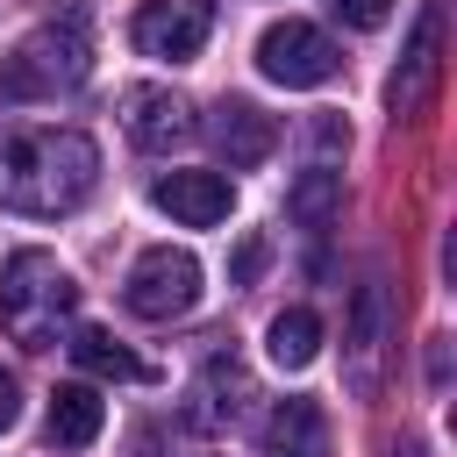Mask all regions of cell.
I'll return each mask as SVG.
<instances>
[{
    "label": "cell",
    "instance_id": "6da1fadb",
    "mask_svg": "<svg viewBox=\"0 0 457 457\" xmlns=\"http://www.w3.org/2000/svg\"><path fill=\"white\" fill-rule=\"evenodd\" d=\"M100 186V150L79 129H0V207L14 214H71Z\"/></svg>",
    "mask_w": 457,
    "mask_h": 457
},
{
    "label": "cell",
    "instance_id": "7a4b0ae2",
    "mask_svg": "<svg viewBox=\"0 0 457 457\" xmlns=\"http://www.w3.org/2000/svg\"><path fill=\"white\" fill-rule=\"evenodd\" d=\"M79 314V286L50 250H14L0 264V328L21 350H50Z\"/></svg>",
    "mask_w": 457,
    "mask_h": 457
},
{
    "label": "cell",
    "instance_id": "3957f363",
    "mask_svg": "<svg viewBox=\"0 0 457 457\" xmlns=\"http://www.w3.org/2000/svg\"><path fill=\"white\" fill-rule=\"evenodd\" d=\"M86 71H93V43H86L79 21H64V29H29V36L0 57V100H7V107H21V100H57V93L86 86Z\"/></svg>",
    "mask_w": 457,
    "mask_h": 457
},
{
    "label": "cell",
    "instance_id": "277c9868",
    "mask_svg": "<svg viewBox=\"0 0 457 457\" xmlns=\"http://www.w3.org/2000/svg\"><path fill=\"white\" fill-rule=\"evenodd\" d=\"M121 300H129V314H143V321L193 314V300H200V257H193V250H171V243L143 250V257L129 264V278H121Z\"/></svg>",
    "mask_w": 457,
    "mask_h": 457
},
{
    "label": "cell",
    "instance_id": "5b68a950",
    "mask_svg": "<svg viewBox=\"0 0 457 457\" xmlns=\"http://www.w3.org/2000/svg\"><path fill=\"white\" fill-rule=\"evenodd\" d=\"M336 64H343V50L328 43V29H314V21H271L264 36H257V71L271 79V86H328L336 79Z\"/></svg>",
    "mask_w": 457,
    "mask_h": 457
},
{
    "label": "cell",
    "instance_id": "8992f818",
    "mask_svg": "<svg viewBox=\"0 0 457 457\" xmlns=\"http://www.w3.org/2000/svg\"><path fill=\"white\" fill-rule=\"evenodd\" d=\"M436 86H443V0H421L414 36H407V50H400V71H393V86H386L393 121H421V114L436 107Z\"/></svg>",
    "mask_w": 457,
    "mask_h": 457
},
{
    "label": "cell",
    "instance_id": "52a82bcc",
    "mask_svg": "<svg viewBox=\"0 0 457 457\" xmlns=\"http://www.w3.org/2000/svg\"><path fill=\"white\" fill-rule=\"evenodd\" d=\"M207 29H214V0H143L136 21H129L136 50H143V57H164V64L200 57Z\"/></svg>",
    "mask_w": 457,
    "mask_h": 457
},
{
    "label": "cell",
    "instance_id": "ba28073f",
    "mask_svg": "<svg viewBox=\"0 0 457 457\" xmlns=\"http://www.w3.org/2000/svg\"><path fill=\"white\" fill-rule=\"evenodd\" d=\"M150 200L171 221H186V228H214V221H228L236 186H228V171H157L150 179Z\"/></svg>",
    "mask_w": 457,
    "mask_h": 457
},
{
    "label": "cell",
    "instance_id": "9c48e42d",
    "mask_svg": "<svg viewBox=\"0 0 457 457\" xmlns=\"http://www.w3.org/2000/svg\"><path fill=\"white\" fill-rule=\"evenodd\" d=\"M121 129H129L136 150H171V143L193 136V107L171 86H129L121 93Z\"/></svg>",
    "mask_w": 457,
    "mask_h": 457
},
{
    "label": "cell",
    "instance_id": "30bf717a",
    "mask_svg": "<svg viewBox=\"0 0 457 457\" xmlns=\"http://www.w3.org/2000/svg\"><path fill=\"white\" fill-rule=\"evenodd\" d=\"M207 136H214V150L228 157V171H250V164H264V157L278 150V121H271L257 100H221L214 121H207Z\"/></svg>",
    "mask_w": 457,
    "mask_h": 457
},
{
    "label": "cell",
    "instance_id": "8fae6325",
    "mask_svg": "<svg viewBox=\"0 0 457 457\" xmlns=\"http://www.w3.org/2000/svg\"><path fill=\"white\" fill-rule=\"evenodd\" d=\"M250 400H257V386H250V371L221 350V357H207V371H200V386H193V428H236L243 414H250Z\"/></svg>",
    "mask_w": 457,
    "mask_h": 457
},
{
    "label": "cell",
    "instance_id": "7c38bea8",
    "mask_svg": "<svg viewBox=\"0 0 457 457\" xmlns=\"http://www.w3.org/2000/svg\"><path fill=\"white\" fill-rule=\"evenodd\" d=\"M378 350H386V286L364 278L350 293V386L357 393H378Z\"/></svg>",
    "mask_w": 457,
    "mask_h": 457
},
{
    "label": "cell",
    "instance_id": "4fadbf2b",
    "mask_svg": "<svg viewBox=\"0 0 457 457\" xmlns=\"http://www.w3.org/2000/svg\"><path fill=\"white\" fill-rule=\"evenodd\" d=\"M264 457H336L321 400H278L264 421Z\"/></svg>",
    "mask_w": 457,
    "mask_h": 457
},
{
    "label": "cell",
    "instance_id": "5bb4252c",
    "mask_svg": "<svg viewBox=\"0 0 457 457\" xmlns=\"http://www.w3.org/2000/svg\"><path fill=\"white\" fill-rule=\"evenodd\" d=\"M100 421H107V400H100L86 378H71V386H57V393H50L43 436H50L57 450H86V443L100 436Z\"/></svg>",
    "mask_w": 457,
    "mask_h": 457
},
{
    "label": "cell",
    "instance_id": "9a60e30c",
    "mask_svg": "<svg viewBox=\"0 0 457 457\" xmlns=\"http://www.w3.org/2000/svg\"><path fill=\"white\" fill-rule=\"evenodd\" d=\"M286 214H293L300 228H328V221L343 214V171H336V164H307V171L286 186Z\"/></svg>",
    "mask_w": 457,
    "mask_h": 457
},
{
    "label": "cell",
    "instance_id": "2e32d148",
    "mask_svg": "<svg viewBox=\"0 0 457 457\" xmlns=\"http://www.w3.org/2000/svg\"><path fill=\"white\" fill-rule=\"evenodd\" d=\"M264 350H271V364H278V371L314 364V357H321V314H314V307H286V314L271 321Z\"/></svg>",
    "mask_w": 457,
    "mask_h": 457
},
{
    "label": "cell",
    "instance_id": "e0dca14e",
    "mask_svg": "<svg viewBox=\"0 0 457 457\" xmlns=\"http://www.w3.org/2000/svg\"><path fill=\"white\" fill-rule=\"evenodd\" d=\"M71 357H79V371H93V378H150V364H143L129 343H114L107 328H79V336H71Z\"/></svg>",
    "mask_w": 457,
    "mask_h": 457
},
{
    "label": "cell",
    "instance_id": "ac0fdd59",
    "mask_svg": "<svg viewBox=\"0 0 457 457\" xmlns=\"http://www.w3.org/2000/svg\"><path fill=\"white\" fill-rule=\"evenodd\" d=\"M264 257H271V250H264V236H243V243H236V257H228V286H250V278L264 271Z\"/></svg>",
    "mask_w": 457,
    "mask_h": 457
},
{
    "label": "cell",
    "instance_id": "d6986e66",
    "mask_svg": "<svg viewBox=\"0 0 457 457\" xmlns=\"http://www.w3.org/2000/svg\"><path fill=\"white\" fill-rule=\"evenodd\" d=\"M336 7V21H350V29H378L386 14H393V0H328Z\"/></svg>",
    "mask_w": 457,
    "mask_h": 457
},
{
    "label": "cell",
    "instance_id": "ffe728a7",
    "mask_svg": "<svg viewBox=\"0 0 457 457\" xmlns=\"http://www.w3.org/2000/svg\"><path fill=\"white\" fill-rule=\"evenodd\" d=\"M307 136H314V150H343V143H350V129H343L336 114H321V121H314Z\"/></svg>",
    "mask_w": 457,
    "mask_h": 457
},
{
    "label": "cell",
    "instance_id": "44dd1931",
    "mask_svg": "<svg viewBox=\"0 0 457 457\" xmlns=\"http://www.w3.org/2000/svg\"><path fill=\"white\" fill-rule=\"evenodd\" d=\"M14 414H21V386H14V371H0V436L14 428Z\"/></svg>",
    "mask_w": 457,
    "mask_h": 457
},
{
    "label": "cell",
    "instance_id": "7402d4cb",
    "mask_svg": "<svg viewBox=\"0 0 457 457\" xmlns=\"http://www.w3.org/2000/svg\"><path fill=\"white\" fill-rule=\"evenodd\" d=\"M428 378H436V386L450 378V336H436V343H428Z\"/></svg>",
    "mask_w": 457,
    "mask_h": 457
},
{
    "label": "cell",
    "instance_id": "603a6c76",
    "mask_svg": "<svg viewBox=\"0 0 457 457\" xmlns=\"http://www.w3.org/2000/svg\"><path fill=\"white\" fill-rule=\"evenodd\" d=\"M393 457H421V443H400V450H393Z\"/></svg>",
    "mask_w": 457,
    "mask_h": 457
}]
</instances>
